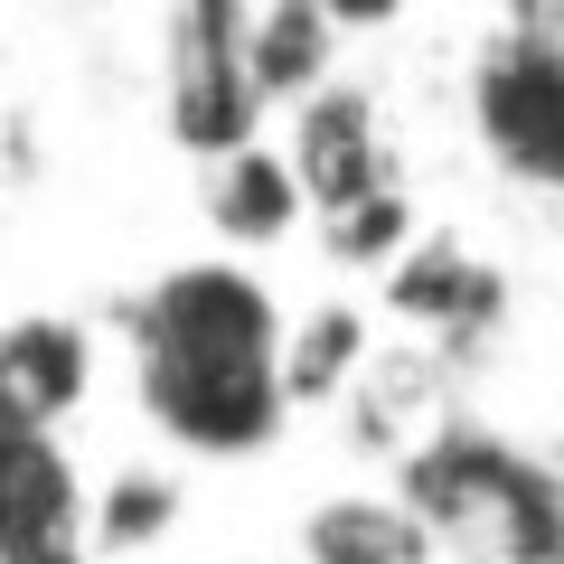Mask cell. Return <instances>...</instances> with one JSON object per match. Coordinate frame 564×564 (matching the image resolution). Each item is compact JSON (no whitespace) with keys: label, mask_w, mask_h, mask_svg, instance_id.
I'll return each mask as SVG.
<instances>
[{"label":"cell","mask_w":564,"mask_h":564,"mask_svg":"<svg viewBox=\"0 0 564 564\" xmlns=\"http://www.w3.org/2000/svg\"><path fill=\"white\" fill-rule=\"evenodd\" d=\"M132 377H141V414L180 452H207V462L263 452L292 414L282 302L245 263H180L132 311Z\"/></svg>","instance_id":"obj_1"},{"label":"cell","mask_w":564,"mask_h":564,"mask_svg":"<svg viewBox=\"0 0 564 564\" xmlns=\"http://www.w3.org/2000/svg\"><path fill=\"white\" fill-rule=\"evenodd\" d=\"M245 10L254 0H170V29H161V113L170 141L217 161L236 141H263V85L254 57H245Z\"/></svg>","instance_id":"obj_2"},{"label":"cell","mask_w":564,"mask_h":564,"mask_svg":"<svg viewBox=\"0 0 564 564\" xmlns=\"http://www.w3.org/2000/svg\"><path fill=\"white\" fill-rule=\"evenodd\" d=\"M470 122L527 180L564 170V29H508L470 66Z\"/></svg>","instance_id":"obj_3"},{"label":"cell","mask_w":564,"mask_h":564,"mask_svg":"<svg viewBox=\"0 0 564 564\" xmlns=\"http://www.w3.org/2000/svg\"><path fill=\"white\" fill-rule=\"evenodd\" d=\"M282 122H292L282 151H292V170H302V188H311V217H339V207L395 188V170H386V122H377V104H367L358 85L329 76L321 95H302Z\"/></svg>","instance_id":"obj_4"},{"label":"cell","mask_w":564,"mask_h":564,"mask_svg":"<svg viewBox=\"0 0 564 564\" xmlns=\"http://www.w3.org/2000/svg\"><path fill=\"white\" fill-rule=\"evenodd\" d=\"M198 207H207V226H217L236 254H263V245H282L311 217V188H302V170H292V151L236 141V151H217V161L198 170Z\"/></svg>","instance_id":"obj_5"},{"label":"cell","mask_w":564,"mask_h":564,"mask_svg":"<svg viewBox=\"0 0 564 564\" xmlns=\"http://www.w3.org/2000/svg\"><path fill=\"white\" fill-rule=\"evenodd\" d=\"M85 386H95L85 329H66V321H10L0 329V423L47 433V423H66L85 404Z\"/></svg>","instance_id":"obj_6"},{"label":"cell","mask_w":564,"mask_h":564,"mask_svg":"<svg viewBox=\"0 0 564 564\" xmlns=\"http://www.w3.org/2000/svg\"><path fill=\"white\" fill-rule=\"evenodd\" d=\"M339 39H348V29L329 20L321 0H254V10H245V57H254L263 104L292 113L302 95H321L329 66H339Z\"/></svg>","instance_id":"obj_7"},{"label":"cell","mask_w":564,"mask_h":564,"mask_svg":"<svg viewBox=\"0 0 564 564\" xmlns=\"http://www.w3.org/2000/svg\"><path fill=\"white\" fill-rule=\"evenodd\" d=\"M302 555L311 564H423L433 518L414 499H386V489H348V499H321L302 518Z\"/></svg>","instance_id":"obj_8"},{"label":"cell","mask_w":564,"mask_h":564,"mask_svg":"<svg viewBox=\"0 0 564 564\" xmlns=\"http://www.w3.org/2000/svg\"><path fill=\"white\" fill-rule=\"evenodd\" d=\"M470 536H489L499 564H564V470L508 452V470H499V489H489Z\"/></svg>","instance_id":"obj_9"},{"label":"cell","mask_w":564,"mask_h":564,"mask_svg":"<svg viewBox=\"0 0 564 564\" xmlns=\"http://www.w3.org/2000/svg\"><path fill=\"white\" fill-rule=\"evenodd\" d=\"M395 311H404V321H423L433 339H470V329L499 321V282H489L470 254L404 245V263H395Z\"/></svg>","instance_id":"obj_10"},{"label":"cell","mask_w":564,"mask_h":564,"mask_svg":"<svg viewBox=\"0 0 564 564\" xmlns=\"http://www.w3.org/2000/svg\"><path fill=\"white\" fill-rule=\"evenodd\" d=\"M170 518H180V480H170V470H113V480L95 489V536L113 545V555L161 545Z\"/></svg>","instance_id":"obj_11"},{"label":"cell","mask_w":564,"mask_h":564,"mask_svg":"<svg viewBox=\"0 0 564 564\" xmlns=\"http://www.w3.org/2000/svg\"><path fill=\"white\" fill-rule=\"evenodd\" d=\"M358 367H367V321H358V311H311L302 339H292V404L339 395Z\"/></svg>","instance_id":"obj_12"},{"label":"cell","mask_w":564,"mask_h":564,"mask_svg":"<svg viewBox=\"0 0 564 564\" xmlns=\"http://www.w3.org/2000/svg\"><path fill=\"white\" fill-rule=\"evenodd\" d=\"M321 236H329L339 263H404V245H414V207H404V188H377V198L321 217Z\"/></svg>","instance_id":"obj_13"},{"label":"cell","mask_w":564,"mask_h":564,"mask_svg":"<svg viewBox=\"0 0 564 564\" xmlns=\"http://www.w3.org/2000/svg\"><path fill=\"white\" fill-rule=\"evenodd\" d=\"M321 10L348 29V39H358V29H395V20H404V0H321Z\"/></svg>","instance_id":"obj_14"}]
</instances>
